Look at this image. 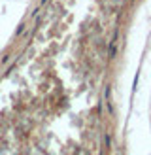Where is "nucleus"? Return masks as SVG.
<instances>
[{
    "label": "nucleus",
    "mask_w": 151,
    "mask_h": 155,
    "mask_svg": "<svg viewBox=\"0 0 151 155\" xmlns=\"http://www.w3.org/2000/svg\"><path fill=\"white\" fill-rule=\"evenodd\" d=\"M115 42H117V30L113 32V38H111V44H110V59L115 57Z\"/></svg>",
    "instance_id": "f257e3e1"
}]
</instances>
